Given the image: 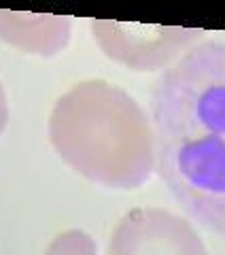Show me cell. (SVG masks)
<instances>
[{"label":"cell","instance_id":"obj_7","mask_svg":"<svg viewBox=\"0 0 225 255\" xmlns=\"http://www.w3.org/2000/svg\"><path fill=\"white\" fill-rule=\"evenodd\" d=\"M6 124H9V98H6V92L0 83V134L6 130Z\"/></svg>","mask_w":225,"mask_h":255},{"label":"cell","instance_id":"obj_5","mask_svg":"<svg viewBox=\"0 0 225 255\" xmlns=\"http://www.w3.org/2000/svg\"><path fill=\"white\" fill-rule=\"evenodd\" d=\"M72 21L60 15H34L0 9V41L23 53L51 58L70 43Z\"/></svg>","mask_w":225,"mask_h":255},{"label":"cell","instance_id":"obj_3","mask_svg":"<svg viewBox=\"0 0 225 255\" xmlns=\"http://www.w3.org/2000/svg\"><path fill=\"white\" fill-rule=\"evenodd\" d=\"M204 32L179 26H153L134 21H92V36L102 53L132 70H159L172 66Z\"/></svg>","mask_w":225,"mask_h":255},{"label":"cell","instance_id":"obj_6","mask_svg":"<svg viewBox=\"0 0 225 255\" xmlns=\"http://www.w3.org/2000/svg\"><path fill=\"white\" fill-rule=\"evenodd\" d=\"M45 255H98V247L83 230H66L49 243Z\"/></svg>","mask_w":225,"mask_h":255},{"label":"cell","instance_id":"obj_2","mask_svg":"<svg viewBox=\"0 0 225 255\" xmlns=\"http://www.w3.org/2000/svg\"><path fill=\"white\" fill-rule=\"evenodd\" d=\"M49 140L68 168L107 189H138L157 166L151 117L104 79L81 81L55 100Z\"/></svg>","mask_w":225,"mask_h":255},{"label":"cell","instance_id":"obj_1","mask_svg":"<svg viewBox=\"0 0 225 255\" xmlns=\"http://www.w3.org/2000/svg\"><path fill=\"white\" fill-rule=\"evenodd\" d=\"M155 170L185 213L225 238V43L187 49L151 98Z\"/></svg>","mask_w":225,"mask_h":255},{"label":"cell","instance_id":"obj_4","mask_svg":"<svg viewBox=\"0 0 225 255\" xmlns=\"http://www.w3.org/2000/svg\"><path fill=\"white\" fill-rule=\"evenodd\" d=\"M107 255H208L187 219L164 209L127 211L112 230Z\"/></svg>","mask_w":225,"mask_h":255}]
</instances>
